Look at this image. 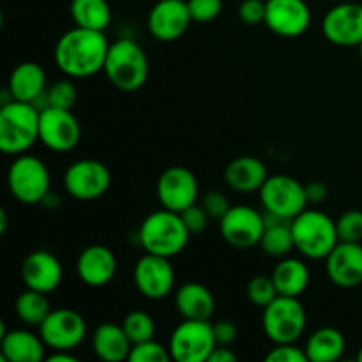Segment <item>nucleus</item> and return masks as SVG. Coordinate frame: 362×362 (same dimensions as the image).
<instances>
[{
	"instance_id": "obj_1",
	"label": "nucleus",
	"mask_w": 362,
	"mask_h": 362,
	"mask_svg": "<svg viewBox=\"0 0 362 362\" xmlns=\"http://www.w3.org/2000/svg\"><path fill=\"white\" fill-rule=\"evenodd\" d=\"M110 42L105 30L76 27L64 32L55 45V64L69 78H87L105 67Z\"/></svg>"
},
{
	"instance_id": "obj_2",
	"label": "nucleus",
	"mask_w": 362,
	"mask_h": 362,
	"mask_svg": "<svg viewBox=\"0 0 362 362\" xmlns=\"http://www.w3.org/2000/svg\"><path fill=\"white\" fill-rule=\"evenodd\" d=\"M189 230L186 228L179 212L163 207L151 212L138 230V239L145 253L165 258H173L182 253L189 243Z\"/></svg>"
},
{
	"instance_id": "obj_3",
	"label": "nucleus",
	"mask_w": 362,
	"mask_h": 362,
	"mask_svg": "<svg viewBox=\"0 0 362 362\" xmlns=\"http://www.w3.org/2000/svg\"><path fill=\"white\" fill-rule=\"evenodd\" d=\"M103 71L113 87L133 92L144 87L147 81L148 59L136 41L124 37L110 45Z\"/></svg>"
},
{
	"instance_id": "obj_4",
	"label": "nucleus",
	"mask_w": 362,
	"mask_h": 362,
	"mask_svg": "<svg viewBox=\"0 0 362 362\" xmlns=\"http://www.w3.org/2000/svg\"><path fill=\"white\" fill-rule=\"evenodd\" d=\"M41 112L32 103L11 101L0 108V151L25 154L39 140Z\"/></svg>"
},
{
	"instance_id": "obj_5",
	"label": "nucleus",
	"mask_w": 362,
	"mask_h": 362,
	"mask_svg": "<svg viewBox=\"0 0 362 362\" xmlns=\"http://www.w3.org/2000/svg\"><path fill=\"white\" fill-rule=\"evenodd\" d=\"M296 250L311 260H325L339 243L336 221L318 209H304L292 219Z\"/></svg>"
},
{
	"instance_id": "obj_6",
	"label": "nucleus",
	"mask_w": 362,
	"mask_h": 362,
	"mask_svg": "<svg viewBox=\"0 0 362 362\" xmlns=\"http://www.w3.org/2000/svg\"><path fill=\"white\" fill-rule=\"evenodd\" d=\"M49 170L39 158L30 154L14 156L7 170V187L20 204H42L49 194Z\"/></svg>"
},
{
	"instance_id": "obj_7",
	"label": "nucleus",
	"mask_w": 362,
	"mask_h": 362,
	"mask_svg": "<svg viewBox=\"0 0 362 362\" xmlns=\"http://www.w3.org/2000/svg\"><path fill=\"white\" fill-rule=\"evenodd\" d=\"M262 327L274 345L296 343L306 329V310L299 297L278 296L264 308Z\"/></svg>"
},
{
	"instance_id": "obj_8",
	"label": "nucleus",
	"mask_w": 362,
	"mask_h": 362,
	"mask_svg": "<svg viewBox=\"0 0 362 362\" xmlns=\"http://www.w3.org/2000/svg\"><path fill=\"white\" fill-rule=\"evenodd\" d=\"M216 345L211 322L184 318L170 336L168 350L177 362H207Z\"/></svg>"
},
{
	"instance_id": "obj_9",
	"label": "nucleus",
	"mask_w": 362,
	"mask_h": 362,
	"mask_svg": "<svg viewBox=\"0 0 362 362\" xmlns=\"http://www.w3.org/2000/svg\"><path fill=\"white\" fill-rule=\"evenodd\" d=\"M258 193H260V204L265 212L286 219H293L310 205L306 186L293 177L283 175V173L269 175Z\"/></svg>"
},
{
	"instance_id": "obj_10",
	"label": "nucleus",
	"mask_w": 362,
	"mask_h": 362,
	"mask_svg": "<svg viewBox=\"0 0 362 362\" xmlns=\"http://www.w3.org/2000/svg\"><path fill=\"white\" fill-rule=\"evenodd\" d=\"M112 173L98 159H78L64 173V187L73 198L81 202L98 200L108 191Z\"/></svg>"
},
{
	"instance_id": "obj_11",
	"label": "nucleus",
	"mask_w": 362,
	"mask_h": 362,
	"mask_svg": "<svg viewBox=\"0 0 362 362\" xmlns=\"http://www.w3.org/2000/svg\"><path fill=\"white\" fill-rule=\"evenodd\" d=\"M264 230L265 216L250 205H232L219 219V233L237 250L258 246Z\"/></svg>"
},
{
	"instance_id": "obj_12",
	"label": "nucleus",
	"mask_w": 362,
	"mask_h": 362,
	"mask_svg": "<svg viewBox=\"0 0 362 362\" xmlns=\"http://www.w3.org/2000/svg\"><path fill=\"white\" fill-rule=\"evenodd\" d=\"M37 329L45 345L52 350H74L81 345L87 334L85 318L69 308L49 311Z\"/></svg>"
},
{
	"instance_id": "obj_13",
	"label": "nucleus",
	"mask_w": 362,
	"mask_h": 362,
	"mask_svg": "<svg viewBox=\"0 0 362 362\" xmlns=\"http://www.w3.org/2000/svg\"><path fill=\"white\" fill-rule=\"evenodd\" d=\"M133 281L141 296L151 300H159L168 297L175 286V271L170 264V258L145 253L134 265Z\"/></svg>"
},
{
	"instance_id": "obj_14",
	"label": "nucleus",
	"mask_w": 362,
	"mask_h": 362,
	"mask_svg": "<svg viewBox=\"0 0 362 362\" xmlns=\"http://www.w3.org/2000/svg\"><path fill=\"white\" fill-rule=\"evenodd\" d=\"M81 127L71 110H42L39 117V140L53 152H69L78 145Z\"/></svg>"
},
{
	"instance_id": "obj_15",
	"label": "nucleus",
	"mask_w": 362,
	"mask_h": 362,
	"mask_svg": "<svg viewBox=\"0 0 362 362\" xmlns=\"http://www.w3.org/2000/svg\"><path fill=\"white\" fill-rule=\"evenodd\" d=\"M191 18L187 0H159L152 6L147 18L148 32L163 42L177 41L189 28Z\"/></svg>"
},
{
	"instance_id": "obj_16",
	"label": "nucleus",
	"mask_w": 362,
	"mask_h": 362,
	"mask_svg": "<svg viewBox=\"0 0 362 362\" xmlns=\"http://www.w3.org/2000/svg\"><path fill=\"white\" fill-rule=\"evenodd\" d=\"M158 200L163 209L182 212L198 202V180L184 166H170L158 180Z\"/></svg>"
},
{
	"instance_id": "obj_17",
	"label": "nucleus",
	"mask_w": 362,
	"mask_h": 362,
	"mask_svg": "<svg viewBox=\"0 0 362 362\" xmlns=\"http://www.w3.org/2000/svg\"><path fill=\"white\" fill-rule=\"evenodd\" d=\"M325 39L336 46H359L362 42V6L343 2L331 7L322 20Z\"/></svg>"
},
{
	"instance_id": "obj_18",
	"label": "nucleus",
	"mask_w": 362,
	"mask_h": 362,
	"mask_svg": "<svg viewBox=\"0 0 362 362\" xmlns=\"http://www.w3.org/2000/svg\"><path fill=\"white\" fill-rule=\"evenodd\" d=\"M265 25L281 37H299L311 23V9L304 0H265Z\"/></svg>"
},
{
	"instance_id": "obj_19",
	"label": "nucleus",
	"mask_w": 362,
	"mask_h": 362,
	"mask_svg": "<svg viewBox=\"0 0 362 362\" xmlns=\"http://www.w3.org/2000/svg\"><path fill=\"white\" fill-rule=\"evenodd\" d=\"M64 279L59 258L46 250H35L21 262V281L27 288L42 293L55 292Z\"/></svg>"
},
{
	"instance_id": "obj_20",
	"label": "nucleus",
	"mask_w": 362,
	"mask_h": 362,
	"mask_svg": "<svg viewBox=\"0 0 362 362\" xmlns=\"http://www.w3.org/2000/svg\"><path fill=\"white\" fill-rule=\"evenodd\" d=\"M327 276L336 286L354 288L362 283V244L339 240L325 258Z\"/></svg>"
},
{
	"instance_id": "obj_21",
	"label": "nucleus",
	"mask_w": 362,
	"mask_h": 362,
	"mask_svg": "<svg viewBox=\"0 0 362 362\" xmlns=\"http://www.w3.org/2000/svg\"><path fill=\"white\" fill-rule=\"evenodd\" d=\"M76 274L81 283L92 288L106 286L117 274V257L110 247L92 244L85 247L76 260Z\"/></svg>"
},
{
	"instance_id": "obj_22",
	"label": "nucleus",
	"mask_w": 362,
	"mask_h": 362,
	"mask_svg": "<svg viewBox=\"0 0 362 362\" xmlns=\"http://www.w3.org/2000/svg\"><path fill=\"white\" fill-rule=\"evenodd\" d=\"M48 346L42 338L27 329L7 331L6 324L0 322V357L7 362H41L46 359Z\"/></svg>"
},
{
	"instance_id": "obj_23",
	"label": "nucleus",
	"mask_w": 362,
	"mask_h": 362,
	"mask_svg": "<svg viewBox=\"0 0 362 362\" xmlns=\"http://www.w3.org/2000/svg\"><path fill=\"white\" fill-rule=\"evenodd\" d=\"M267 168L253 156H240L230 161L225 168L226 186L237 193H255L260 191L267 180Z\"/></svg>"
},
{
	"instance_id": "obj_24",
	"label": "nucleus",
	"mask_w": 362,
	"mask_h": 362,
	"mask_svg": "<svg viewBox=\"0 0 362 362\" xmlns=\"http://www.w3.org/2000/svg\"><path fill=\"white\" fill-rule=\"evenodd\" d=\"M175 308L186 320H211L216 310V300L207 286L189 281L177 288Z\"/></svg>"
},
{
	"instance_id": "obj_25",
	"label": "nucleus",
	"mask_w": 362,
	"mask_h": 362,
	"mask_svg": "<svg viewBox=\"0 0 362 362\" xmlns=\"http://www.w3.org/2000/svg\"><path fill=\"white\" fill-rule=\"evenodd\" d=\"M133 343L127 338L122 325L101 324L92 334V350L95 357L105 362H122L129 357Z\"/></svg>"
},
{
	"instance_id": "obj_26",
	"label": "nucleus",
	"mask_w": 362,
	"mask_h": 362,
	"mask_svg": "<svg viewBox=\"0 0 362 362\" xmlns=\"http://www.w3.org/2000/svg\"><path fill=\"white\" fill-rule=\"evenodd\" d=\"M7 90L11 92L14 101L32 103L46 90V73L37 62L18 64L9 76Z\"/></svg>"
},
{
	"instance_id": "obj_27",
	"label": "nucleus",
	"mask_w": 362,
	"mask_h": 362,
	"mask_svg": "<svg viewBox=\"0 0 362 362\" xmlns=\"http://www.w3.org/2000/svg\"><path fill=\"white\" fill-rule=\"evenodd\" d=\"M265 230L258 246L265 255L274 258L288 257L290 251L296 250L292 232V219L265 212Z\"/></svg>"
},
{
	"instance_id": "obj_28",
	"label": "nucleus",
	"mask_w": 362,
	"mask_h": 362,
	"mask_svg": "<svg viewBox=\"0 0 362 362\" xmlns=\"http://www.w3.org/2000/svg\"><path fill=\"white\" fill-rule=\"evenodd\" d=\"M272 281L279 296L300 297L310 285V269L299 258H281L272 271Z\"/></svg>"
},
{
	"instance_id": "obj_29",
	"label": "nucleus",
	"mask_w": 362,
	"mask_h": 362,
	"mask_svg": "<svg viewBox=\"0 0 362 362\" xmlns=\"http://www.w3.org/2000/svg\"><path fill=\"white\" fill-rule=\"evenodd\" d=\"M304 350L311 362L339 361L346 350L345 336L334 327H320L308 338Z\"/></svg>"
},
{
	"instance_id": "obj_30",
	"label": "nucleus",
	"mask_w": 362,
	"mask_h": 362,
	"mask_svg": "<svg viewBox=\"0 0 362 362\" xmlns=\"http://www.w3.org/2000/svg\"><path fill=\"white\" fill-rule=\"evenodd\" d=\"M69 13L76 27L92 30H106L112 21L108 0H71Z\"/></svg>"
},
{
	"instance_id": "obj_31",
	"label": "nucleus",
	"mask_w": 362,
	"mask_h": 362,
	"mask_svg": "<svg viewBox=\"0 0 362 362\" xmlns=\"http://www.w3.org/2000/svg\"><path fill=\"white\" fill-rule=\"evenodd\" d=\"M14 311L18 318L28 327H39L49 315V303L46 299V293L37 292V290L27 288L18 296L14 303Z\"/></svg>"
},
{
	"instance_id": "obj_32",
	"label": "nucleus",
	"mask_w": 362,
	"mask_h": 362,
	"mask_svg": "<svg viewBox=\"0 0 362 362\" xmlns=\"http://www.w3.org/2000/svg\"><path fill=\"white\" fill-rule=\"evenodd\" d=\"M122 329L126 331L127 338L131 339L133 345L136 343L148 341V339H154L156 334V324L154 318L147 313V311L134 310L124 317L122 320Z\"/></svg>"
},
{
	"instance_id": "obj_33",
	"label": "nucleus",
	"mask_w": 362,
	"mask_h": 362,
	"mask_svg": "<svg viewBox=\"0 0 362 362\" xmlns=\"http://www.w3.org/2000/svg\"><path fill=\"white\" fill-rule=\"evenodd\" d=\"M246 293L250 303L262 308V310H264L265 306H269V304L279 296L278 290H276L274 281H272V276L265 274L253 276V278L250 279V283H247Z\"/></svg>"
},
{
	"instance_id": "obj_34",
	"label": "nucleus",
	"mask_w": 362,
	"mask_h": 362,
	"mask_svg": "<svg viewBox=\"0 0 362 362\" xmlns=\"http://www.w3.org/2000/svg\"><path fill=\"white\" fill-rule=\"evenodd\" d=\"M338 237L343 243H362V211H346L336 219Z\"/></svg>"
},
{
	"instance_id": "obj_35",
	"label": "nucleus",
	"mask_w": 362,
	"mask_h": 362,
	"mask_svg": "<svg viewBox=\"0 0 362 362\" xmlns=\"http://www.w3.org/2000/svg\"><path fill=\"white\" fill-rule=\"evenodd\" d=\"M170 359H172L170 350L154 339L133 345L129 357H127V361L131 362H166Z\"/></svg>"
},
{
	"instance_id": "obj_36",
	"label": "nucleus",
	"mask_w": 362,
	"mask_h": 362,
	"mask_svg": "<svg viewBox=\"0 0 362 362\" xmlns=\"http://www.w3.org/2000/svg\"><path fill=\"white\" fill-rule=\"evenodd\" d=\"M48 95V103L53 108H64L71 110L76 103V87L71 80H60L55 81L52 87L46 90Z\"/></svg>"
},
{
	"instance_id": "obj_37",
	"label": "nucleus",
	"mask_w": 362,
	"mask_h": 362,
	"mask_svg": "<svg viewBox=\"0 0 362 362\" xmlns=\"http://www.w3.org/2000/svg\"><path fill=\"white\" fill-rule=\"evenodd\" d=\"M187 7L193 21L207 23L216 20L223 9V0H187Z\"/></svg>"
},
{
	"instance_id": "obj_38",
	"label": "nucleus",
	"mask_w": 362,
	"mask_h": 362,
	"mask_svg": "<svg viewBox=\"0 0 362 362\" xmlns=\"http://www.w3.org/2000/svg\"><path fill=\"white\" fill-rule=\"evenodd\" d=\"M180 218H182L184 225H186V228L189 230L191 235H197V233H202L205 228L209 226V219H211V216H209V212L205 211L204 205L202 204H193L189 205L187 209H184L182 212H179Z\"/></svg>"
},
{
	"instance_id": "obj_39",
	"label": "nucleus",
	"mask_w": 362,
	"mask_h": 362,
	"mask_svg": "<svg viewBox=\"0 0 362 362\" xmlns=\"http://www.w3.org/2000/svg\"><path fill=\"white\" fill-rule=\"evenodd\" d=\"M267 362H308L306 350L297 346L296 343H281L274 345V349L265 356Z\"/></svg>"
},
{
	"instance_id": "obj_40",
	"label": "nucleus",
	"mask_w": 362,
	"mask_h": 362,
	"mask_svg": "<svg viewBox=\"0 0 362 362\" xmlns=\"http://www.w3.org/2000/svg\"><path fill=\"white\" fill-rule=\"evenodd\" d=\"M200 204L204 205V209L209 212V216L214 219H218V221L226 214V212H228V209L232 207L228 202V197H226V194L219 189L207 191V193L202 197Z\"/></svg>"
},
{
	"instance_id": "obj_41",
	"label": "nucleus",
	"mask_w": 362,
	"mask_h": 362,
	"mask_svg": "<svg viewBox=\"0 0 362 362\" xmlns=\"http://www.w3.org/2000/svg\"><path fill=\"white\" fill-rule=\"evenodd\" d=\"M265 11L267 4L264 0H243L237 14L246 25H258L265 23Z\"/></svg>"
},
{
	"instance_id": "obj_42",
	"label": "nucleus",
	"mask_w": 362,
	"mask_h": 362,
	"mask_svg": "<svg viewBox=\"0 0 362 362\" xmlns=\"http://www.w3.org/2000/svg\"><path fill=\"white\" fill-rule=\"evenodd\" d=\"M214 338L218 345L230 346L237 339V325L232 320H219L212 324Z\"/></svg>"
},
{
	"instance_id": "obj_43",
	"label": "nucleus",
	"mask_w": 362,
	"mask_h": 362,
	"mask_svg": "<svg viewBox=\"0 0 362 362\" xmlns=\"http://www.w3.org/2000/svg\"><path fill=\"white\" fill-rule=\"evenodd\" d=\"M306 186V197H308V202L313 205L317 204H322V202L327 198L329 194V187L327 184L320 182V180H313V182H308L304 184Z\"/></svg>"
},
{
	"instance_id": "obj_44",
	"label": "nucleus",
	"mask_w": 362,
	"mask_h": 362,
	"mask_svg": "<svg viewBox=\"0 0 362 362\" xmlns=\"http://www.w3.org/2000/svg\"><path fill=\"white\" fill-rule=\"evenodd\" d=\"M237 356L228 349V346L216 345V349L212 350V354L209 356L207 362H235Z\"/></svg>"
},
{
	"instance_id": "obj_45",
	"label": "nucleus",
	"mask_w": 362,
	"mask_h": 362,
	"mask_svg": "<svg viewBox=\"0 0 362 362\" xmlns=\"http://www.w3.org/2000/svg\"><path fill=\"white\" fill-rule=\"evenodd\" d=\"M76 357L71 354V350H53L49 357H46V362H76Z\"/></svg>"
},
{
	"instance_id": "obj_46",
	"label": "nucleus",
	"mask_w": 362,
	"mask_h": 362,
	"mask_svg": "<svg viewBox=\"0 0 362 362\" xmlns=\"http://www.w3.org/2000/svg\"><path fill=\"white\" fill-rule=\"evenodd\" d=\"M6 226H7L6 209H0V233H6Z\"/></svg>"
},
{
	"instance_id": "obj_47",
	"label": "nucleus",
	"mask_w": 362,
	"mask_h": 362,
	"mask_svg": "<svg viewBox=\"0 0 362 362\" xmlns=\"http://www.w3.org/2000/svg\"><path fill=\"white\" fill-rule=\"evenodd\" d=\"M357 361L362 362V346L359 349V354H357Z\"/></svg>"
},
{
	"instance_id": "obj_48",
	"label": "nucleus",
	"mask_w": 362,
	"mask_h": 362,
	"mask_svg": "<svg viewBox=\"0 0 362 362\" xmlns=\"http://www.w3.org/2000/svg\"><path fill=\"white\" fill-rule=\"evenodd\" d=\"M357 48H359V55H361V59H362V42L359 46H357Z\"/></svg>"
}]
</instances>
